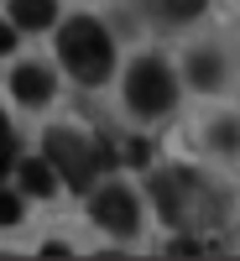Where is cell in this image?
<instances>
[{
	"mask_svg": "<svg viewBox=\"0 0 240 261\" xmlns=\"http://www.w3.org/2000/svg\"><path fill=\"white\" fill-rule=\"evenodd\" d=\"M151 204H157V214L172 230H214L220 225V199H214V188H204V178L178 172V167H167V172L151 178Z\"/></svg>",
	"mask_w": 240,
	"mask_h": 261,
	"instance_id": "cell-1",
	"label": "cell"
},
{
	"mask_svg": "<svg viewBox=\"0 0 240 261\" xmlns=\"http://www.w3.org/2000/svg\"><path fill=\"white\" fill-rule=\"evenodd\" d=\"M58 58L78 84H104L115 68V47H110V32L99 27L94 16H73L68 27L58 32Z\"/></svg>",
	"mask_w": 240,
	"mask_h": 261,
	"instance_id": "cell-2",
	"label": "cell"
},
{
	"mask_svg": "<svg viewBox=\"0 0 240 261\" xmlns=\"http://www.w3.org/2000/svg\"><path fill=\"white\" fill-rule=\"evenodd\" d=\"M47 162L58 167V178L68 183V188H94V178H99V167H104V151L89 141V136H78V130H47Z\"/></svg>",
	"mask_w": 240,
	"mask_h": 261,
	"instance_id": "cell-3",
	"label": "cell"
},
{
	"mask_svg": "<svg viewBox=\"0 0 240 261\" xmlns=\"http://www.w3.org/2000/svg\"><path fill=\"white\" fill-rule=\"evenodd\" d=\"M172 99H178V84H172L167 63L141 58L136 68H130V79H125V105H130L136 115H167Z\"/></svg>",
	"mask_w": 240,
	"mask_h": 261,
	"instance_id": "cell-4",
	"label": "cell"
},
{
	"mask_svg": "<svg viewBox=\"0 0 240 261\" xmlns=\"http://www.w3.org/2000/svg\"><path fill=\"white\" fill-rule=\"evenodd\" d=\"M89 214H94V225L110 230V235H136V225H141V209H136V199H130V188H115V183L94 188Z\"/></svg>",
	"mask_w": 240,
	"mask_h": 261,
	"instance_id": "cell-5",
	"label": "cell"
},
{
	"mask_svg": "<svg viewBox=\"0 0 240 261\" xmlns=\"http://www.w3.org/2000/svg\"><path fill=\"white\" fill-rule=\"evenodd\" d=\"M11 94L21 99V105H47V94H52V79L37 68V63H26V68H16L11 73Z\"/></svg>",
	"mask_w": 240,
	"mask_h": 261,
	"instance_id": "cell-6",
	"label": "cell"
},
{
	"mask_svg": "<svg viewBox=\"0 0 240 261\" xmlns=\"http://www.w3.org/2000/svg\"><path fill=\"white\" fill-rule=\"evenodd\" d=\"M11 21L26 32H47L58 21V0H11Z\"/></svg>",
	"mask_w": 240,
	"mask_h": 261,
	"instance_id": "cell-7",
	"label": "cell"
},
{
	"mask_svg": "<svg viewBox=\"0 0 240 261\" xmlns=\"http://www.w3.org/2000/svg\"><path fill=\"white\" fill-rule=\"evenodd\" d=\"M21 188H26V193H37V199H52V193H58V167L47 162V157H32V162H21Z\"/></svg>",
	"mask_w": 240,
	"mask_h": 261,
	"instance_id": "cell-8",
	"label": "cell"
},
{
	"mask_svg": "<svg viewBox=\"0 0 240 261\" xmlns=\"http://www.w3.org/2000/svg\"><path fill=\"white\" fill-rule=\"evenodd\" d=\"M220 79H225V68H220V58H214V53H193V58H188V84L214 89Z\"/></svg>",
	"mask_w": 240,
	"mask_h": 261,
	"instance_id": "cell-9",
	"label": "cell"
},
{
	"mask_svg": "<svg viewBox=\"0 0 240 261\" xmlns=\"http://www.w3.org/2000/svg\"><path fill=\"white\" fill-rule=\"evenodd\" d=\"M16 220H21V199L11 188H0V225H16Z\"/></svg>",
	"mask_w": 240,
	"mask_h": 261,
	"instance_id": "cell-10",
	"label": "cell"
},
{
	"mask_svg": "<svg viewBox=\"0 0 240 261\" xmlns=\"http://www.w3.org/2000/svg\"><path fill=\"white\" fill-rule=\"evenodd\" d=\"M151 6H157V11H167V16H193V11L204 6V0H151Z\"/></svg>",
	"mask_w": 240,
	"mask_h": 261,
	"instance_id": "cell-11",
	"label": "cell"
},
{
	"mask_svg": "<svg viewBox=\"0 0 240 261\" xmlns=\"http://www.w3.org/2000/svg\"><path fill=\"white\" fill-rule=\"evenodd\" d=\"M235 141H240V130H235L230 120H220V125H214V146H220V151H235Z\"/></svg>",
	"mask_w": 240,
	"mask_h": 261,
	"instance_id": "cell-12",
	"label": "cell"
},
{
	"mask_svg": "<svg viewBox=\"0 0 240 261\" xmlns=\"http://www.w3.org/2000/svg\"><path fill=\"white\" fill-rule=\"evenodd\" d=\"M16 47V21H0V53Z\"/></svg>",
	"mask_w": 240,
	"mask_h": 261,
	"instance_id": "cell-13",
	"label": "cell"
},
{
	"mask_svg": "<svg viewBox=\"0 0 240 261\" xmlns=\"http://www.w3.org/2000/svg\"><path fill=\"white\" fill-rule=\"evenodd\" d=\"M125 162L141 167V162H146V141H125Z\"/></svg>",
	"mask_w": 240,
	"mask_h": 261,
	"instance_id": "cell-14",
	"label": "cell"
},
{
	"mask_svg": "<svg viewBox=\"0 0 240 261\" xmlns=\"http://www.w3.org/2000/svg\"><path fill=\"white\" fill-rule=\"evenodd\" d=\"M199 251H204V246L188 241V235H183V241H172V256H199Z\"/></svg>",
	"mask_w": 240,
	"mask_h": 261,
	"instance_id": "cell-15",
	"label": "cell"
},
{
	"mask_svg": "<svg viewBox=\"0 0 240 261\" xmlns=\"http://www.w3.org/2000/svg\"><path fill=\"white\" fill-rule=\"evenodd\" d=\"M0 146H16V141H11V125H6V115H0Z\"/></svg>",
	"mask_w": 240,
	"mask_h": 261,
	"instance_id": "cell-16",
	"label": "cell"
},
{
	"mask_svg": "<svg viewBox=\"0 0 240 261\" xmlns=\"http://www.w3.org/2000/svg\"><path fill=\"white\" fill-rule=\"evenodd\" d=\"M6 167H11V146H0V178H6Z\"/></svg>",
	"mask_w": 240,
	"mask_h": 261,
	"instance_id": "cell-17",
	"label": "cell"
}]
</instances>
